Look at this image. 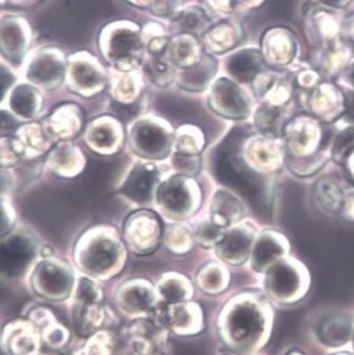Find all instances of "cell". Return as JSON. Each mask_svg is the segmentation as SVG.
Wrapping results in <instances>:
<instances>
[{
	"label": "cell",
	"mask_w": 354,
	"mask_h": 355,
	"mask_svg": "<svg viewBox=\"0 0 354 355\" xmlns=\"http://www.w3.org/2000/svg\"><path fill=\"white\" fill-rule=\"evenodd\" d=\"M273 311L262 296L246 293L233 300L219 320L220 334L226 344L240 354H252L268 342Z\"/></svg>",
	"instance_id": "obj_1"
},
{
	"label": "cell",
	"mask_w": 354,
	"mask_h": 355,
	"mask_svg": "<svg viewBox=\"0 0 354 355\" xmlns=\"http://www.w3.org/2000/svg\"><path fill=\"white\" fill-rule=\"evenodd\" d=\"M244 133L235 129L218 146L214 169L220 182L237 191L254 205L259 213L270 211L271 198L268 185L240 155Z\"/></svg>",
	"instance_id": "obj_2"
},
{
	"label": "cell",
	"mask_w": 354,
	"mask_h": 355,
	"mask_svg": "<svg viewBox=\"0 0 354 355\" xmlns=\"http://www.w3.org/2000/svg\"><path fill=\"white\" fill-rule=\"evenodd\" d=\"M264 290L274 302L283 304H294L309 290L308 272L299 262L280 259L266 272Z\"/></svg>",
	"instance_id": "obj_3"
},
{
	"label": "cell",
	"mask_w": 354,
	"mask_h": 355,
	"mask_svg": "<svg viewBox=\"0 0 354 355\" xmlns=\"http://www.w3.org/2000/svg\"><path fill=\"white\" fill-rule=\"evenodd\" d=\"M289 158L308 159L326 150L331 132L321 129L317 119L301 116L289 122L283 130Z\"/></svg>",
	"instance_id": "obj_4"
},
{
	"label": "cell",
	"mask_w": 354,
	"mask_h": 355,
	"mask_svg": "<svg viewBox=\"0 0 354 355\" xmlns=\"http://www.w3.org/2000/svg\"><path fill=\"white\" fill-rule=\"evenodd\" d=\"M210 105L218 114L234 120L246 119L250 114V103L246 94L226 78H220L212 87Z\"/></svg>",
	"instance_id": "obj_5"
},
{
	"label": "cell",
	"mask_w": 354,
	"mask_h": 355,
	"mask_svg": "<svg viewBox=\"0 0 354 355\" xmlns=\"http://www.w3.org/2000/svg\"><path fill=\"white\" fill-rule=\"evenodd\" d=\"M133 142L137 153L147 158H163L169 150V135L151 123H141L133 129Z\"/></svg>",
	"instance_id": "obj_6"
},
{
	"label": "cell",
	"mask_w": 354,
	"mask_h": 355,
	"mask_svg": "<svg viewBox=\"0 0 354 355\" xmlns=\"http://www.w3.org/2000/svg\"><path fill=\"white\" fill-rule=\"evenodd\" d=\"M158 201L165 211L175 215H185L193 203V195L187 181L182 177H174L165 181L158 191Z\"/></svg>",
	"instance_id": "obj_7"
},
{
	"label": "cell",
	"mask_w": 354,
	"mask_h": 355,
	"mask_svg": "<svg viewBox=\"0 0 354 355\" xmlns=\"http://www.w3.org/2000/svg\"><path fill=\"white\" fill-rule=\"evenodd\" d=\"M288 251V244L283 236L266 232L257 240L252 250V268L259 273L268 271Z\"/></svg>",
	"instance_id": "obj_8"
},
{
	"label": "cell",
	"mask_w": 354,
	"mask_h": 355,
	"mask_svg": "<svg viewBox=\"0 0 354 355\" xmlns=\"http://www.w3.org/2000/svg\"><path fill=\"white\" fill-rule=\"evenodd\" d=\"M254 231L250 227L233 229L217 244L218 256L230 264H242L248 259Z\"/></svg>",
	"instance_id": "obj_9"
},
{
	"label": "cell",
	"mask_w": 354,
	"mask_h": 355,
	"mask_svg": "<svg viewBox=\"0 0 354 355\" xmlns=\"http://www.w3.org/2000/svg\"><path fill=\"white\" fill-rule=\"evenodd\" d=\"M34 279L36 288L47 297H64L70 288V275L58 264L48 262L40 264L36 270Z\"/></svg>",
	"instance_id": "obj_10"
},
{
	"label": "cell",
	"mask_w": 354,
	"mask_h": 355,
	"mask_svg": "<svg viewBox=\"0 0 354 355\" xmlns=\"http://www.w3.org/2000/svg\"><path fill=\"white\" fill-rule=\"evenodd\" d=\"M119 250L111 240L99 239L86 248L82 256V263L90 273L101 275L111 271L117 263Z\"/></svg>",
	"instance_id": "obj_11"
},
{
	"label": "cell",
	"mask_w": 354,
	"mask_h": 355,
	"mask_svg": "<svg viewBox=\"0 0 354 355\" xmlns=\"http://www.w3.org/2000/svg\"><path fill=\"white\" fill-rule=\"evenodd\" d=\"M157 181V171L151 165H137L123 187L125 196L137 203H147Z\"/></svg>",
	"instance_id": "obj_12"
},
{
	"label": "cell",
	"mask_w": 354,
	"mask_h": 355,
	"mask_svg": "<svg viewBox=\"0 0 354 355\" xmlns=\"http://www.w3.org/2000/svg\"><path fill=\"white\" fill-rule=\"evenodd\" d=\"M33 256L30 242L20 236L3 242L1 247V268L7 274H18L25 269Z\"/></svg>",
	"instance_id": "obj_13"
},
{
	"label": "cell",
	"mask_w": 354,
	"mask_h": 355,
	"mask_svg": "<svg viewBox=\"0 0 354 355\" xmlns=\"http://www.w3.org/2000/svg\"><path fill=\"white\" fill-rule=\"evenodd\" d=\"M226 70L239 82H251L264 70V58L257 50H242L228 58Z\"/></svg>",
	"instance_id": "obj_14"
},
{
	"label": "cell",
	"mask_w": 354,
	"mask_h": 355,
	"mask_svg": "<svg viewBox=\"0 0 354 355\" xmlns=\"http://www.w3.org/2000/svg\"><path fill=\"white\" fill-rule=\"evenodd\" d=\"M311 112L315 118L326 122H332L339 116H343L345 111V98L344 94L333 92L332 89L319 88L311 96Z\"/></svg>",
	"instance_id": "obj_15"
},
{
	"label": "cell",
	"mask_w": 354,
	"mask_h": 355,
	"mask_svg": "<svg viewBox=\"0 0 354 355\" xmlns=\"http://www.w3.org/2000/svg\"><path fill=\"white\" fill-rule=\"evenodd\" d=\"M248 147V157L250 166L255 171H275L281 162L280 148L272 139L264 137L255 139Z\"/></svg>",
	"instance_id": "obj_16"
},
{
	"label": "cell",
	"mask_w": 354,
	"mask_h": 355,
	"mask_svg": "<svg viewBox=\"0 0 354 355\" xmlns=\"http://www.w3.org/2000/svg\"><path fill=\"white\" fill-rule=\"evenodd\" d=\"M212 222L224 229L244 217V207L237 198L226 191H218L212 201Z\"/></svg>",
	"instance_id": "obj_17"
},
{
	"label": "cell",
	"mask_w": 354,
	"mask_h": 355,
	"mask_svg": "<svg viewBox=\"0 0 354 355\" xmlns=\"http://www.w3.org/2000/svg\"><path fill=\"white\" fill-rule=\"evenodd\" d=\"M255 123L264 137L277 139L283 136L287 122V110L280 106L264 104L256 112Z\"/></svg>",
	"instance_id": "obj_18"
},
{
	"label": "cell",
	"mask_w": 354,
	"mask_h": 355,
	"mask_svg": "<svg viewBox=\"0 0 354 355\" xmlns=\"http://www.w3.org/2000/svg\"><path fill=\"white\" fill-rule=\"evenodd\" d=\"M351 320L344 314L329 316L319 327V338L328 346L339 347L351 340Z\"/></svg>",
	"instance_id": "obj_19"
},
{
	"label": "cell",
	"mask_w": 354,
	"mask_h": 355,
	"mask_svg": "<svg viewBox=\"0 0 354 355\" xmlns=\"http://www.w3.org/2000/svg\"><path fill=\"white\" fill-rule=\"evenodd\" d=\"M64 67L53 56L42 55L35 58L30 66L28 78L40 86L50 87L60 83Z\"/></svg>",
	"instance_id": "obj_20"
},
{
	"label": "cell",
	"mask_w": 354,
	"mask_h": 355,
	"mask_svg": "<svg viewBox=\"0 0 354 355\" xmlns=\"http://www.w3.org/2000/svg\"><path fill=\"white\" fill-rule=\"evenodd\" d=\"M216 62L210 56L200 60L197 64L185 70L182 78V86L189 90H202L215 74Z\"/></svg>",
	"instance_id": "obj_21"
},
{
	"label": "cell",
	"mask_w": 354,
	"mask_h": 355,
	"mask_svg": "<svg viewBox=\"0 0 354 355\" xmlns=\"http://www.w3.org/2000/svg\"><path fill=\"white\" fill-rule=\"evenodd\" d=\"M171 324L176 331L191 333L199 330L201 326V314L199 309L189 304H179L171 308Z\"/></svg>",
	"instance_id": "obj_22"
},
{
	"label": "cell",
	"mask_w": 354,
	"mask_h": 355,
	"mask_svg": "<svg viewBox=\"0 0 354 355\" xmlns=\"http://www.w3.org/2000/svg\"><path fill=\"white\" fill-rule=\"evenodd\" d=\"M140 40L137 34L122 30L117 32L110 42V56L115 60H133L139 52Z\"/></svg>",
	"instance_id": "obj_23"
},
{
	"label": "cell",
	"mask_w": 354,
	"mask_h": 355,
	"mask_svg": "<svg viewBox=\"0 0 354 355\" xmlns=\"http://www.w3.org/2000/svg\"><path fill=\"white\" fill-rule=\"evenodd\" d=\"M12 109L22 118H32L35 114L37 98L33 88L27 85H20L14 90L10 100Z\"/></svg>",
	"instance_id": "obj_24"
},
{
	"label": "cell",
	"mask_w": 354,
	"mask_h": 355,
	"mask_svg": "<svg viewBox=\"0 0 354 355\" xmlns=\"http://www.w3.org/2000/svg\"><path fill=\"white\" fill-rule=\"evenodd\" d=\"M317 197L321 207L330 211H339L345 200L341 187L329 179H325L317 184Z\"/></svg>",
	"instance_id": "obj_25"
},
{
	"label": "cell",
	"mask_w": 354,
	"mask_h": 355,
	"mask_svg": "<svg viewBox=\"0 0 354 355\" xmlns=\"http://www.w3.org/2000/svg\"><path fill=\"white\" fill-rule=\"evenodd\" d=\"M8 344L16 355H30L35 350L33 332L22 324H17L8 332Z\"/></svg>",
	"instance_id": "obj_26"
},
{
	"label": "cell",
	"mask_w": 354,
	"mask_h": 355,
	"mask_svg": "<svg viewBox=\"0 0 354 355\" xmlns=\"http://www.w3.org/2000/svg\"><path fill=\"white\" fill-rule=\"evenodd\" d=\"M123 306L133 313L143 312L153 302L149 288L142 286H131L126 288L122 297Z\"/></svg>",
	"instance_id": "obj_27"
},
{
	"label": "cell",
	"mask_w": 354,
	"mask_h": 355,
	"mask_svg": "<svg viewBox=\"0 0 354 355\" xmlns=\"http://www.w3.org/2000/svg\"><path fill=\"white\" fill-rule=\"evenodd\" d=\"M200 282L205 291L210 293H218L224 291L228 286V276L222 268L214 264L208 266V269L201 274Z\"/></svg>",
	"instance_id": "obj_28"
},
{
	"label": "cell",
	"mask_w": 354,
	"mask_h": 355,
	"mask_svg": "<svg viewBox=\"0 0 354 355\" xmlns=\"http://www.w3.org/2000/svg\"><path fill=\"white\" fill-rule=\"evenodd\" d=\"M354 150V127L344 129L337 135L332 143V159L339 164H344L348 155Z\"/></svg>",
	"instance_id": "obj_29"
},
{
	"label": "cell",
	"mask_w": 354,
	"mask_h": 355,
	"mask_svg": "<svg viewBox=\"0 0 354 355\" xmlns=\"http://www.w3.org/2000/svg\"><path fill=\"white\" fill-rule=\"evenodd\" d=\"M25 37L22 31L15 24H9L3 28V50L9 51V55L17 58L25 47L24 44Z\"/></svg>",
	"instance_id": "obj_30"
},
{
	"label": "cell",
	"mask_w": 354,
	"mask_h": 355,
	"mask_svg": "<svg viewBox=\"0 0 354 355\" xmlns=\"http://www.w3.org/2000/svg\"><path fill=\"white\" fill-rule=\"evenodd\" d=\"M74 83L81 88H96L102 84V76L88 64H78L74 69Z\"/></svg>",
	"instance_id": "obj_31"
},
{
	"label": "cell",
	"mask_w": 354,
	"mask_h": 355,
	"mask_svg": "<svg viewBox=\"0 0 354 355\" xmlns=\"http://www.w3.org/2000/svg\"><path fill=\"white\" fill-rule=\"evenodd\" d=\"M224 235L226 234L224 233V227L215 225L214 222L204 223L200 227L199 232H198V238H199L200 242L205 245H212V244L217 245Z\"/></svg>",
	"instance_id": "obj_32"
},
{
	"label": "cell",
	"mask_w": 354,
	"mask_h": 355,
	"mask_svg": "<svg viewBox=\"0 0 354 355\" xmlns=\"http://www.w3.org/2000/svg\"><path fill=\"white\" fill-rule=\"evenodd\" d=\"M160 291L165 300L171 302H178L187 297V288L177 279H169L164 282L160 288Z\"/></svg>",
	"instance_id": "obj_33"
},
{
	"label": "cell",
	"mask_w": 354,
	"mask_h": 355,
	"mask_svg": "<svg viewBox=\"0 0 354 355\" xmlns=\"http://www.w3.org/2000/svg\"><path fill=\"white\" fill-rule=\"evenodd\" d=\"M146 71L149 72V78H153V82L160 85L165 84L171 78L169 64L162 60H153L151 64H147Z\"/></svg>",
	"instance_id": "obj_34"
},
{
	"label": "cell",
	"mask_w": 354,
	"mask_h": 355,
	"mask_svg": "<svg viewBox=\"0 0 354 355\" xmlns=\"http://www.w3.org/2000/svg\"><path fill=\"white\" fill-rule=\"evenodd\" d=\"M91 141L101 147H108L115 142V133L108 127H96L91 130Z\"/></svg>",
	"instance_id": "obj_35"
},
{
	"label": "cell",
	"mask_w": 354,
	"mask_h": 355,
	"mask_svg": "<svg viewBox=\"0 0 354 355\" xmlns=\"http://www.w3.org/2000/svg\"><path fill=\"white\" fill-rule=\"evenodd\" d=\"M344 98H345V111L343 116L346 121L354 124V92H344Z\"/></svg>",
	"instance_id": "obj_36"
},
{
	"label": "cell",
	"mask_w": 354,
	"mask_h": 355,
	"mask_svg": "<svg viewBox=\"0 0 354 355\" xmlns=\"http://www.w3.org/2000/svg\"><path fill=\"white\" fill-rule=\"evenodd\" d=\"M342 209L345 211L346 217L354 220V193H351V195L345 198Z\"/></svg>",
	"instance_id": "obj_37"
},
{
	"label": "cell",
	"mask_w": 354,
	"mask_h": 355,
	"mask_svg": "<svg viewBox=\"0 0 354 355\" xmlns=\"http://www.w3.org/2000/svg\"><path fill=\"white\" fill-rule=\"evenodd\" d=\"M344 165L346 167V173H347L348 179L354 184V150L348 155Z\"/></svg>",
	"instance_id": "obj_38"
},
{
	"label": "cell",
	"mask_w": 354,
	"mask_h": 355,
	"mask_svg": "<svg viewBox=\"0 0 354 355\" xmlns=\"http://www.w3.org/2000/svg\"><path fill=\"white\" fill-rule=\"evenodd\" d=\"M325 5L330 6L333 8H343L347 6L351 0H319Z\"/></svg>",
	"instance_id": "obj_39"
},
{
	"label": "cell",
	"mask_w": 354,
	"mask_h": 355,
	"mask_svg": "<svg viewBox=\"0 0 354 355\" xmlns=\"http://www.w3.org/2000/svg\"><path fill=\"white\" fill-rule=\"evenodd\" d=\"M286 355H305L301 350L298 349H291L289 352L286 353Z\"/></svg>",
	"instance_id": "obj_40"
},
{
	"label": "cell",
	"mask_w": 354,
	"mask_h": 355,
	"mask_svg": "<svg viewBox=\"0 0 354 355\" xmlns=\"http://www.w3.org/2000/svg\"><path fill=\"white\" fill-rule=\"evenodd\" d=\"M350 82H351V84L354 86V66L353 68H352L351 72H350Z\"/></svg>",
	"instance_id": "obj_41"
},
{
	"label": "cell",
	"mask_w": 354,
	"mask_h": 355,
	"mask_svg": "<svg viewBox=\"0 0 354 355\" xmlns=\"http://www.w3.org/2000/svg\"><path fill=\"white\" fill-rule=\"evenodd\" d=\"M351 342H352V348H353V351H354V326H353V329H352Z\"/></svg>",
	"instance_id": "obj_42"
},
{
	"label": "cell",
	"mask_w": 354,
	"mask_h": 355,
	"mask_svg": "<svg viewBox=\"0 0 354 355\" xmlns=\"http://www.w3.org/2000/svg\"><path fill=\"white\" fill-rule=\"evenodd\" d=\"M335 355H351L349 354V353H337V354Z\"/></svg>",
	"instance_id": "obj_43"
}]
</instances>
